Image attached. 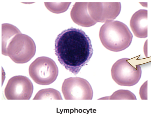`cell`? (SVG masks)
<instances>
[{
	"instance_id": "6da1fadb",
	"label": "cell",
	"mask_w": 151,
	"mask_h": 117,
	"mask_svg": "<svg viewBox=\"0 0 151 117\" xmlns=\"http://www.w3.org/2000/svg\"><path fill=\"white\" fill-rule=\"evenodd\" d=\"M58 59L67 70L75 75L89 62L93 54L91 40L81 29L71 28L58 35L55 42Z\"/></svg>"
},
{
	"instance_id": "7a4b0ae2",
	"label": "cell",
	"mask_w": 151,
	"mask_h": 117,
	"mask_svg": "<svg viewBox=\"0 0 151 117\" xmlns=\"http://www.w3.org/2000/svg\"><path fill=\"white\" fill-rule=\"evenodd\" d=\"M36 52L35 43L30 37L22 34L15 26L2 25V54L17 64L29 61Z\"/></svg>"
},
{
	"instance_id": "3957f363",
	"label": "cell",
	"mask_w": 151,
	"mask_h": 117,
	"mask_svg": "<svg viewBox=\"0 0 151 117\" xmlns=\"http://www.w3.org/2000/svg\"><path fill=\"white\" fill-rule=\"evenodd\" d=\"M99 37L106 48L118 52L124 50L130 46L133 36L124 23L113 20L106 22L101 27Z\"/></svg>"
},
{
	"instance_id": "277c9868",
	"label": "cell",
	"mask_w": 151,
	"mask_h": 117,
	"mask_svg": "<svg viewBox=\"0 0 151 117\" xmlns=\"http://www.w3.org/2000/svg\"><path fill=\"white\" fill-rule=\"evenodd\" d=\"M142 69L133 59L123 58L116 61L112 66V78L118 85L132 86L136 85L141 78Z\"/></svg>"
},
{
	"instance_id": "5b68a950",
	"label": "cell",
	"mask_w": 151,
	"mask_h": 117,
	"mask_svg": "<svg viewBox=\"0 0 151 117\" xmlns=\"http://www.w3.org/2000/svg\"><path fill=\"white\" fill-rule=\"evenodd\" d=\"M30 77L39 85H49L54 82L59 75V69L55 62L46 56L39 57L29 67Z\"/></svg>"
},
{
	"instance_id": "8992f818",
	"label": "cell",
	"mask_w": 151,
	"mask_h": 117,
	"mask_svg": "<svg viewBox=\"0 0 151 117\" xmlns=\"http://www.w3.org/2000/svg\"><path fill=\"white\" fill-rule=\"evenodd\" d=\"M62 91L66 100H92L93 97V90L89 82L79 77L65 80Z\"/></svg>"
},
{
	"instance_id": "52a82bcc",
	"label": "cell",
	"mask_w": 151,
	"mask_h": 117,
	"mask_svg": "<svg viewBox=\"0 0 151 117\" xmlns=\"http://www.w3.org/2000/svg\"><path fill=\"white\" fill-rule=\"evenodd\" d=\"M33 90V84L29 78L17 75L9 80L4 93L8 100H29Z\"/></svg>"
},
{
	"instance_id": "ba28073f",
	"label": "cell",
	"mask_w": 151,
	"mask_h": 117,
	"mask_svg": "<svg viewBox=\"0 0 151 117\" xmlns=\"http://www.w3.org/2000/svg\"><path fill=\"white\" fill-rule=\"evenodd\" d=\"M120 3H88V9L91 18L97 22L113 21L121 10Z\"/></svg>"
},
{
	"instance_id": "9c48e42d",
	"label": "cell",
	"mask_w": 151,
	"mask_h": 117,
	"mask_svg": "<svg viewBox=\"0 0 151 117\" xmlns=\"http://www.w3.org/2000/svg\"><path fill=\"white\" fill-rule=\"evenodd\" d=\"M88 3H76L70 12L73 21L77 24L84 27H89L97 23L93 19L88 12Z\"/></svg>"
},
{
	"instance_id": "30bf717a",
	"label": "cell",
	"mask_w": 151,
	"mask_h": 117,
	"mask_svg": "<svg viewBox=\"0 0 151 117\" xmlns=\"http://www.w3.org/2000/svg\"><path fill=\"white\" fill-rule=\"evenodd\" d=\"M148 11L139 10L132 17L130 25L134 35L140 38H145L148 36Z\"/></svg>"
},
{
	"instance_id": "8fae6325",
	"label": "cell",
	"mask_w": 151,
	"mask_h": 117,
	"mask_svg": "<svg viewBox=\"0 0 151 117\" xmlns=\"http://www.w3.org/2000/svg\"><path fill=\"white\" fill-rule=\"evenodd\" d=\"M49 99L62 100L61 93L54 89H44L39 91L35 96L33 100Z\"/></svg>"
},
{
	"instance_id": "7c38bea8",
	"label": "cell",
	"mask_w": 151,
	"mask_h": 117,
	"mask_svg": "<svg viewBox=\"0 0 151 117\" xmlns=\"http://www.w3.org/2000/svg\"><path fill=\"white\" fill-rule=\"evenodd\" d=\"M99 99H128L137 100L136 97L133 93L128 90H119L114 93L111 96Z\"/></svg>"
},
{
	"instance_id": "4fadbf2b",
	"label": "cell",
	"mask_w": 151,
	"mask_h": 117,
	"mask_svg": "<svg viewBox=\"0 0 151 117\" xmlns=\"http://www.w3.org/2000/svg\"><path fill=\"white\" fill-rule=\"evenodd\" d=\"M71 3H45V5L50 11L55 14H60L68 9Z\"/></svg>"
}]
</instances>
